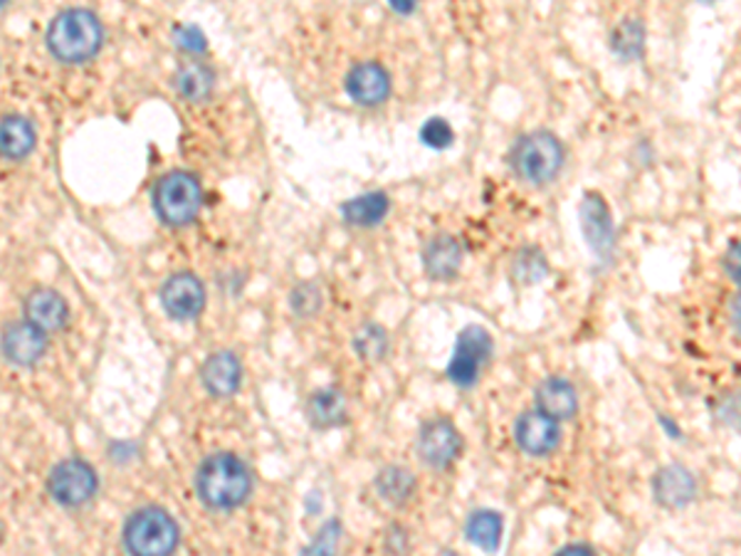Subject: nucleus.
Masks as SVG:
<instances>
[{"label": "nucleus", "instance_id": "obj_1", "mask_svg": "<svg viewBox=\"0 0 741 556\" xmlns=\"http://www.w3.org/2000/svg\"><path fill=\"white\" fill-rule=\"evenodd\" d=\"M195 493L211 509H235L253 493V475L237 455L215 453L195 473Z\"/></svg>", "mask_w": 741, "mask_h": 556}, {"label": "nucleus", "instance_id": "obj_2", "mask_svg": "<svg viewBox=\"0 0 741 556\" xmlns=\"http://www.w3.org/2000/svg\"><path fill=\"white\" fill-rule=\"evenodd\" d=\"M104 30L100 18L84 8H70L52 20L48 30L50 52L60 62L80 64L92 60L102 48Z\"/></svg>", "mask_w": 741, "mask_h": 556}, {"label": "nucleus", "instance_id": "obj_3", "mask_svg": "<svg viewBox=\"0 0 741 556\" xmlns=\"http://www.w3.org/2000/svg\"><path fill=\"white\" fill-rule=\"evenodd\" d=\"M564 146L551 132H531L517 139L511 146V169L527 185H547L564 169Z\"/></svg>", "mask_w": 741, "mask_h": 556}, {"label": "nucleus", "instance_id": "obj_4", "mask_svg": "<svg viewBox=\"0 0 741 556\" xmlns=\"http://www.w3.org/2000/svg\"><path fill=\"white\" fill-rule=\"evenodd\" d=\"M154 209L166 225H189L203 209V189L193 173L171 171L156 183Z\"/></svg>", "mask_w": 741, "mask_h": 556}, {"label": "nucleus", "instance_id": "obj_5", "mask_svg": "<svg viewBox=\"0 0 741 556\" xmlns=\"http://www.w3.org/2000/svg\"><path fill=\"white\" fill-rule=\"evenodd\" d=\"M124 542L134 554H171L179 547L181 529L169 512L144 507L129 517Z\"/></svg>", "mask_w": 741, "mask_h": 556}, {"label": "nucleus", "instance_id": "obj_6", "mask_svg": "<svg viewBox=\"0 0 741 556\" xmlns=\"http://www.w3.org/2000/svg\"><path fill=\"white\" fill-rule=\"evenodd\" d=\"M493 352H495L493 336H489L485 326L479 324L465 326L455 340V348L448 364V378L455 386L473 388L479 381L483 368L489 364V358H493Z\"/></svg>", "mask_w": 741, "mask_h": 556}, {"label": "nucleus", "instance_id": "obj_7", "mask_svg": "<svg viewBox=\"0 0 741 556\" xmlns=\"http://www.w3.org/2000/svg\"><path fill=\"white\" fill-rule=\"evenodd\" d=\"M416 451L420 461L433 471H445L463 453V435L448 418H430L420 425Z\"/></svg>", "mask_w": 741, "mask_h": 556}, {"label": "nucleus", "instance_id": "obj_8", "mask_svg": "<svg viewBox=\"0 0 741 556\" xmlns=\"http://www.w3.org/2000/svg\"><path fill=\"white\" fill-rule=\"evenodd\" d=\"M50 495L54 503L64 507H80L90 503L97 493V475L87 463L82 461H62L54 465L48 479Z\"/></svg>", "mask_w": 741, "mask_h": 556}, {"label": "nucleus", "instance_id": "obj_9", "mask_svg": "<svg viewBox=\"0 0 741 556\" xmlns=\"http://www.w3.org/2000/svg\"><path fill=\"white\" fill-rule=\"evenodd\" d=\"M579 218L588 247L593 250L601 263H610V257L616 253V225L613 218H610L608 203L598 193H586Z\"/></svg>", "mask_w": 741, "mask_h": 556}, {"label": "nucleus", "instance_id": "obj_10", "mask_svg": "<svg viewBox=\"0 0 741 556\" xmlns=\"http://www.w3.org/2000/svg\"><path fill=\"white\" fill-rule=\"evenodd\" d=\"M161 304L171 320L191 322L199 317L205 307V287L203 282L191 272L171 275L161 287Z\"/></svg>", "mask_w": 741, "mask_h": 556}, {"label": "nucleus", "instance_id": "obj_11", "mask_svg": "<svg viewBox=\"0 0 741 556\" xmlns=\"http://www.w3.org/2000/svg\"><path fill=\"white\" fill-rule=\"evenodd\" d=\"M515 441L531 457H547L561 443L559 421L544 416L541 411L521 413L515 423Z\"/></svg>", "mask_w": 741, "mask_h": 556}, {"label": "nucleus", "instance_id": "obj_12", "mask_svg": "<svg viewBox=\"0 0 741 556\" xmlns=\"http://www.w3.org/2000/svg\"><path fill=\"white\" fill-rule=\"evenodd\" d=\"M48 336L35 324H10L0 336V352L16 366H32L45 356Z\"/></svg>", "mask_w": 741, "mask_h": 556}, {"label": "nucleus", "instance_id": "obj_13", "mask_svg": "<svg viewBox=\"0 0 741 556\" xmlns=\"http://www.w3.org/2000/svg\"><path fill=\"white\" fill-rule=\"evenodd\" d=\"M346 92L356 104L378 107L390 97V74L378 62H362L346 74Z\"/></svg>", "mask_w": 741, "mask_h": 556}, {"label": "nucleus", "instance_id": "obj_14", "mask_svg": "<svg viewBox=\"0 0 741 556\" xmlns=\"http://www.w3.org/2000/svg\"><path fill=\"white\" fill-rule=\"evenodd\" d=\"M652 495L658 505L668 509L688 507L697 497V479L684 465L660 467L652 477Z\"/></svg>", "mask_w": 741, "mask_h": 556}, {"label": "nucleus", "instance_id": "obj_15", "mask_svg": "<svg viewBox=\"0 0 741 556\" xmlns=\"http://www.w3.org/2000/svg\"><path fill=\"white\" fill-rule=\"evenodd\" d=\"M205 391L215 398H231L243 384V364L233 352H215L201 366Z\"/></svg>", "mask_w": 741, "mask_h": 556}, {"label": "nucleus", "instance_id": "obj_16", "mask_svg": "<svg viewBox=\"0 0 741 556\" xmlns=\"http://www.w3.org/2000/svg\"><path fill=\"white\" fill-rule=\"evenodd\" d=\"M423 267L425 275L430 280H453L457 277L463 265V245L460 240L448 235V233H438L433 235L428 243L423 247Z\"/></svg>", "mask_w": 741, "mask_h": 556}, {"label": "nucleus", "instance_id": "obj_17", "mask_svg": "<svg viewBox=\"0 0 741 556\" xmlns=\"http://www.w3.org/2000/svg\"><path fill=\"white\" fill-rule=\"evenodd\" d=\"M534 398H537V411L554 421H569L579 413V394H576L571 381L561 376L544 378Z\"/></svg>", "mask_w": 741, "mask_h": 556}, {"label": "nucleus", "instance_id": "obj_18", "mask_svg": "<svg viewBox=\"0 0 741 556\" xmlns=\"http://www.w3.org/2000/svg\"><path fill=\"white\" fill-rule=\"evenodd\" d=\"M26 317L42 332H60L70 320L68 302L54 290H35L26 300Z\"/></svg>", "mask_w": 741, "mask_h": 556}, {"label": "nucleus", "instance_id": "obj_19", "mask_svg": "<svg viewBox=\"0 0 741 556\" xmlns=\"http://www.w3.org/2000/svg\"><path fill=\"white\" fill-rule=\"evenodd\" d=\"M307 421L317 431L339 428L348 421V406L342 391L319 388L307 401Z\"/></svg>", "mask_w": 741, "mask_h": 556}, {"label": "nucleus", "instance_id": "obj_20", "mask_svg": "<svg viewBox=\"0 0 741 556\" xmlns=\"http://www.w3.org/2000/svg\"><path fill=\"white\" fill-rule=\"evenodd\" d=\"M374 487L384 503L394 505V507H403V505H408L413 497H416L418 479L408 471V467L388 465L376 475Z\"/></svg>", "mask_w": 741, "mask_h": 556}, {"label": "nucleus", "instance_id": "obj_21", "mask_svg": "<svg viewBox=\"0 0 741 556\" xmlns=\"http://www.w3.org/2000/svg\"><path fill=\"white\" fill-rule=\"evenodd\" d=\"M390 201L384 191H368L356 195L342 205V215L348 225L356 228H374L388 215Z\"/></svg>", "mask_w": 741, "mask_h": 556}, {"label": "nucleus", "instance_id": "obj_22", "mask_svg": "<svg viewBox=\"0 0 741 556\" xmlns=\"http://www.w3.org/2000/svg\"><path fill=\"white\" fill-rule=\"evenodd\" d=\"M35 149V129L26 117H6L0 122V154L10 161L26 159Z\"/></svg>", "mask_w": 741, "mask_h": 556}, {"label": "nucleus", "instance_id": "obj_23", "mask_svg": "<svg viewBox=\"0 0 741 556\" xmlns=\"http://www.w3.org/2000/svg\"><path fill=\"white\" fill-rule=\"evenodd\" d=\"M465 534L475 547L483 552H497L499 544H503V534H505V519L499 512L495 509H477L467 517Z\"/></svg>", "mask_w": 741, "mask_h": 556}, {"label": "nucleus", "instance_id": "obj_24", "mask_svg": "<svg viewBox=\"0 0 741 556\" xmlns=\"http://www.w3.org/2000/svg\"><path fill=\"white\" fill-rule=\"evenodd\" d=\"M213 84H215V74L203 62H189L183 64L176 74V90L181 97H185L189 102H203L213 94Z\"/></svg>", "mask_w": 741, "mask_h": 556}, {"label": "nucleus", "instance_id": "obj_25", "mask_svg": "<svg viewBox=\"0 0 741 556\" xmlns=\"http://www.w3.org/2000/svg\"><path fill=\"white\" fill-rule=\"evenodd\" d=\"M547 272L549 263L539 247H521L515 260H511V277L519 285H537V282L547 277Z\"/></svg>", "mask_w": 741, "mask_h": 556}, {"label": "nucleus", "instance_id": "obj_26", "mask_svg": "<svg viewBox=\"0 0 741 556\" xmlns=\"http://www.w3.org/2000/svg\"><path fill=\"white\" fill-rule=\"evenodd\" d=\"M646 46V30L638 20H626L613 32H610V50L623 60H636Z\"/></svg>", "mask_w": 741, "mask_h": 556}, {"label": "nucleus", "instance_id": "obj_27", "mask_svg": "<svg viewBox=\"0 0 741 556\" xmlns=\"http://www.w3.org/2000/svg\"><path fill=\"white\" fill-rule=\"evenodd\" d=\"M352 346L364 362H380V358L388 354V334L384 326L364 324L362 330L354 334Z\"/></svg>", "mask_w": 741, "mask_h": 556}, {"label": "nucleus", "instance_id": "obj_28", "mask_svg": "<svg viewBox=\"0 0 741 556\" xmlns=\"http://www.w3.org/2000/svg\"><path fill=\"white\" fill-rule=\"evenodd\" d=\"M290 307L300 320L317 317L324 307L319 285H314V282H300V285H294L290 292Z\"/></svg>", "mask_w": 741, "mask_h": 556}, {"label": "nucleus", "instance_id": "obj_29", "mask_svg": "<svg viewBox=\"0 0 741 556\" xmlns=\"http://www.w3.org/2000/svg\"><path fill=\"white\" fill-rule=\"evenodd\" d=\"M420 139H423V144L430 149H448L455 141V132H453V127L445 122V119L433 117L423 124Z\"/></svg>", "mask_w": 741, "mask_h": 556}, {"label": "nucleus", "instance_id": "obj_30", "mask_svg": "<svg viewBox=\"0 0 741 556\" xmlns=\"http://www.w3.org/2000/svg\"><path fill=\"white\" fill-rule=\"evenodd\" d=\"M336 544H339V522H329V525H326V527L319 532L317 542H314L307 552L329 554V552H334Z\"/></svg>", "mask_w": 741, "mask_h": 556}, {"label": "nucleus", "instance_id": "obj_31", "mask_svg": "<svg viewBox=\"0 0 741 556\" xmlns=\"http://www.w3.org/2000/svg\"><path fill=\"white\" fill-rule=\"evenodd\" d=\"M179 46H183V48H189V50L195 52V50H203L205 42L201 38V32L195 30V28H183L179 32Z\"/></svg>", "mask_w": 741, "mask_h": 556}, {"label": "nucleus", "instance_id": "obj_32", "mask_svg": "<svg viewBox=\"0 0 741 556\" xmlns=\"http://www.w3.org/2000/svg\"><path fill=\"white\" fill-rule=\"evenodd\" d=\"M390 6H394V10H398V13H410L413 8H416V0H390Z\"/></svg>", "mask_w": 741, "mask_h": 556}, {"label": "nucleus", "instance_id": "obj_33", "mask_svg": "<svg viewBox=\"0 0 741 556\" xmlns=\"http://www.w3.org/2000/svg\"><path fill=\"white\" fill-rule=\"evenodd\" d=\"M593 554V547H588V544H569V547H564L559 554Z\"/></svg>", "mask_w": 741, "mask_h": 556}, {"label": "nucleus", "instance_id": "obj_34", "mask_svg": "<svg viewBox=\"0 0 741 556\" xmlns=\"http://www.w3.org/2000/svg\"><path fill=\"white\" fill-rule=\"evenodd\" d=\"M702 3H714V0H702Z\"/></svg>", "mask_w": 741, "mask_h": 556}, {"label": "nucleus", "instance_id": "obj_35", "mask_svg": "<svg viewBox=\"0 0 741 556\" xmlns=\"http://www.w3.org/2000/svg\"><path fill=\"white\" fill-rule=\"evenodd\" d=\"M8 3V0H0V6H6Z\"/></svg>", "mask_w": 741, "mask_h": 556}]
</instances>
